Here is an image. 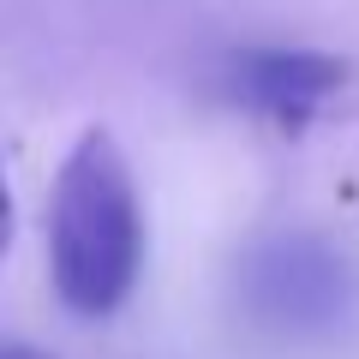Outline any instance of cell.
<instances>
[{"mask_svg":"<svg viewBox=\"0 0 359 359\" xmlns=\"http://www.w3.org/2000/svg\"><path fill=\"white\" fill-rule=\"evenodd\" d=\"M144 269V210L132 168L102 126L66 150L48 204V276L72 318H114Z\"/></svg>","mask_w":359,"mask_h":359,"instance_id":"1","label":"cell"},{"mask_svg":"<svg viewBox=\"0 0 359 359\" xmlns=\"http://www.w3.org/2000/svg\"><path fill=\"white\" fill-rule=\"evenodd\" d=\"M233 294L257 330L282 341H318L353 318L359 276L318 233H264L233 269Z\"/></svg>","mask_w":359,"mask_h":359,"instance_id":"2","label":"cell"},{"mask_svg":"<svg viewBox=\"0 0 359 359\" xmlns=\"http://www.w3.org/2000/svg\"><path fill=\"white\" fill-rule=\"evenodd\" d=\"M222 84L252 114L282 120V126H306L330 96H341L347 60L318 54V48H240L222 72Z\"/></svg>","mask_w":359,"mask_h":359,"instance_id":"3","label":"cell"},{"mask_svg":"<svg viewBox=\"0 0 359 359\" xmlns=\"http://www.w3.org/2000/svg\"><path fill=\"white\" fill-rule=\"evenodd\" d=\"M0 359H48V353H36V347H25V341H6V347H0Z\"/></svg>","mask_w":359,"mask_h":359,"instance_id":"4","label":"cell"}]
</instances>
